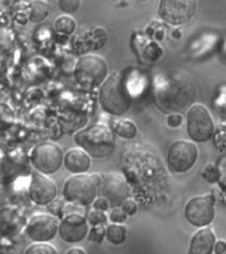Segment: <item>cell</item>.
Wrapping results in <instances>:
<instances>
[{"label":"cell","mask_w":226,"mask_h":254,"mask_svg":"<svg viewBox=\"0 0 226 254\" xmlns=\"http://www.w3.org/2000/svg\"><path fill=\"white\" fill-rule=\"evenodd\" d=\"M73 74L81 86L95 87L106 81L109 77V66L101 56L83 55L75 64Z\"/></svg>","instance_id":"5"},{"label":"cell","mask_w":226,"mask_h":254,"mask_svg":"<svg viewBox=\"0 0 226 254\" xmlns=\"http://www.w3.org/2000/svg\"><path fill=\"white\" fill-rule=\"evenodd\" d=\"M63 166L73 175L87 174L91 167V156L82 148H70L63 156Z\"/></svg>","instance_id":"16"},{"label":"cell","mask_w":226,"mask_h":254,"mask_svg":"<svg viewBox=\"0 0 226 254\" xmlns=\"http://www.w3.org/2000/svg\"><path fill=\"white\" fill-rule=\"evenodd\" d=\"M216 233L210 226L201 228L190 238L188 254H212L216 245Z\"/></svg>","instance_id":"15"},{"label":"cell","mask_w":226,"mask_h":254,"mask_svg":"<svg viewBox=\"0 0 226 254\" xmlns=\"http://www.w3.org/2000/svg\"><path fill=\"white\" fill-rule=\"evenodd\" d=\"M77 23L70 15H61L55 20V29L61 35L70 36L75 32Z\"/></svg>","instance_id":"20"},{"label":"cell","mask_w":226,"mask_h":254,"mask_svg":"<svg viewBox=\"0 0 226 254\" xmlns=\"http://www.w3.org/2000/svg\"><path fill=\"white\" fill-rule=\"evenodd\" d=\"M101 194L110 204V208H120L122 204L130 198V188L123 176L115 172L102 175Z\"/></svg>","instance_id":"12"},{"label":"cell","mask_w":226,"mask_h":254,"mask_svg":"<svg viewBox=\"0 0 226 254\" xmlns=\"http://www.w3.org/2000/svg\"><path fill=\"white\" fill-rule=\"evenodd\" d=\"M214 253L216 254H225L226 253V241L218 240L214 245Z\"/></svg>","instance_id":"31"},{"label":"cell","mask_w":226,"mask_h":254,"mask_svg":"<svg viewBox=\"0 0 226 254\" xmlns=\"http://www.w3.org/2000/svg\"><path fill=\"white\" fill-rule=\"evenodd\" d=\"M102 186V175H73L63 184L62 196L67 202L89 206L97 200Z\"/></svg>","instance_id":"4"},{"label":"cell","mask_w":226,"mask_h":254,"mask_svg":"<svg viewBox=\"0 0 226 254\" xmlns=\"http://www.w3.org/2000/svg\"><path fill=\"white\" fill-rule=\"evenodd\" d=\"M93 208L97 210H101V212H106V210L110 208V204H109V201H107L106 198L102 197V196H98L97 200L93 202Z\"/></svg>","instance_id":"29"},{"label":"cell","mask_w":226,"mask_h":254,"mask_svg":"<svg viewBox=\"0 0 226 254\" xmlns=\"http://www.w3.org/2000/svg\"><path fill=\"white\" fill-rule=\"evenodd\" d=\"M58 226L59 221L57 216L39 213L28 220L25 233L33 242H49L58 234Z\"/></svg>","instance_id":"11"},{"label":"cell","mask_w":226,"mask_h":254,"mask_svg":"<svg viewBox=\"0 0 226 254\" xmlns=\"http://www.w3.org/2000/svg\"><path fill=\"white\" fill-rule=\"evenodd\" d=\"M127 228L123 224H110L106 228L107 241L113 245H120L126 241Z\"/></svg>","instance_id":"19"},{"label":"cell","mask_w":226,"mask_h":254,"mask_svg":"<svg viewBox=\"0 0 226 254\" xmlns=\"http://www.w3.org/2000/svg\"><path fill=\"white\" fill-rule=\"evenodd\" d=\"M89 222L85 214L71 213L61 218L58 236L67 244H78L89 236Z\"/></svg>","instance_id":"13"},{"label":"cell","mask_w":226,"mask_h":254,"mask_svg":"<svg viewBox=\"0 0 226 254\" xmlns=\"http://www.w3.org/2000/svg\"><path fill=\"white\" fill-rule=\"evenodd\" d=\"M127 216L124 212L122 210V208H114V209L111 210L110 214H109V220H110L113 224H122L127 220Z\"/></svg>","instance_id":"27"},{"label":"cell","mask_w":226,"mask_h":254,"mask_svg":"<svg viewBox=\"0 0 226 254\" xmlns=\"http://www.w3.org/2000/svg\"><path fill=\"white\" fill-rule=\"evenodd\" d=\"M29 197L37 205H49L57 197V186L47 175L35 171L29 183Z\"/></svg>","instance_id":"14"},{"label":"cell","mask_w":226,"mask_h":254,"mask_svg":"<svg viewBox=\"0 0 226 254\" xmlns=\"http://www.w3.org/2000/svg\"><path fill=\"white\" fill-rule=\"evenodd\" d=\"M184 216L190 225L196 228H206L216 217L214 200L210 194H200L189 198L184 208Z\"/></svg>","instance_id":"9"},{"label":"cell","mask_w":226,"mask_h":254,"mask_svg":"<svg viewBox=\"0 0 226 254\" xmlns=\"http://www.w3.org/2000/svg\"><path fill=\"white\" fill-rule=\"evenodd\" d=\"M167 123H168V126L176 128V127H178L182 123V117L178 113H176V114H170L168 118H167Z\"/></svg>","instance_id":"30"},{"label":"cell","mask_w":226,"mask_h":254,"mask_svg":"<svg viewBox=\"0 0 226 254\" xmlns=\"http://www.w3.org/2000/svg\"><path fill=\"white\" fill-rule=\"evenodd\" d=\"M154 95L160 110L176 114L193 105L196 87L185 71L173 70L160 77L155 86Z\"/></svg>","instance_id":"1"},{"label":"cell","mask_w":226,"mask_h":254,"mask_svg":"<svg viewBox=\"0 0 226 254\" xmlns=\"http://www.w3.org/2000/svg\"><path fill=\"white\" fill-rule=\"evenodd\" d=\"M225 254H226V253H225Z\"/></svg>","instance_id":"34"},{"label":"cell","mask_w":226,"mask_h":254,"mask_svg":"<svg viewBox=\"0 0 226 254\" xmlns=\"http://www.w3.org/2000/svg\"><path fill=\"white\" fill-rule=\"evenodd\" d=\"M198 159V148L194 142L176 140L167 152L168 170L174 174H184L196 164Z\"/></svg>","instance_id":"8"},{"label":"cell","mask_w":226,"mask_h":254,"mask_svg":"<svg viewBox=\"0 0 226 254\" xmlns=\"http://www.w3.org/2000/svg\"><path fill=\"white\" fill-rule=\"evenodd\" d=\"M186 131L192 142H208L214 134V121L209 110L200 103H193L186 113Z\"/></svg>","instance_id":"7"},{"label":"cell","mask_w":226,"mask_h":254,"mask_svg":"<svg viewBox=\"0 0 226 254\" xmlns=\"http://www.w3.org/2000/svg\"><path fill=\"white\" fill-rule=\"evenodd\" d=\"M196 8L194 0H163L159 3V16L166 23L181 25L196 15Z\"/></svg>","instance_id":"10"},{"label":"cell","mask_w":226,"mask_h":254,"mask_svg":"<svg viewBox=\"0 0 226 254\" xmlns=\"http://www.w3.org/2000/svg\"><path fill=\"white\" fill-rule=\"evenodd\" d=\"M122 210L127 216H134L136 212H138V204L135 202L134 198H127L126 201L122 204Z\"/></svg>","instance_id":"28"},{"label":"cell","mask_w":226,"mask_h":254,"mask_svg":"<svg viewBox=\"0 0 226 254\" xmlns=\"http://www.w3.org/2000/svg\"><path fill=\"white\" fill-rule=\"evenodd\" d=\"M15 119V114L8 105L0 103V131L7 130Z\"/></svg>","instance_id":"23"},{"label":"cell","mask_w":226,"mask_h":254,"mask_svg":"<svg viewBox=\"0 0 226 254\" xmlns=\"http://www.w3.org/2000/svg\"><path fill=\"white\" fill-rule=\"evenodd\" d=\"M65 254H87L86 250L83 249V248H79V246H73L70 249L66 250V253Z\"/></svg>","instance_id":"32"},{"label":"cell","mask_w":226,"mask_h":254,"mask_svg":"<svg viewBox=\"0 0 226 254\" xmlns=\"http://www.w3.org/2000/svg\"><path fill=\"white\" fill-rule=\"evenodd\" d=\"M0 90H1V83H0Z\"/></svg>","instance_id":"33"},{"label":"cell","mask_w":226,"mask_h":254,"mask_svg":"<svg viewBox=\"0 0 226 254\" xmlns=\"http://www.w3.org/2000/svg\"><path fill=\"white\" fill-rule=\"evenodd\" d=\"M75 143L79 148L90 155L91 158H106L114 151L115 139L111 127L95 123L78 131L74 136Z\"/></svg>","instance_id":"3"},{"label":"cell","mask_w":226,"mask_h":254,"mask_svg":"<svg viewBox=\"0 0 226 254\" xmlns=\"http://www.w3.org/2000/svg\"><path fill=\"white\" fill-rule=\"evenodd\" d=\"M89 240L95 244H101L103 241V238L106 237V228L105 225H97L93 226L90 230H89Z\"/></svg>","instance_id":"26"},{"label":"cell","mask_w":226,"mask_h":254,"mask_svg":"<svg viewBox=\"0 0 226 254\" xmlns=\"http://www.w3.org/2000/svg\"><path fill=\"white\" fill-rule=\"evenodd\" d=\"M81 1L79 0H59L58 7L65 15H70L78 11Z\"/></svg>","instance_id":"25"},{"label":"cell","mask_w":226,"mask_h":254,"mask_svg":"<svg viewBox=\"0 0 226 254\" xmlns=\"http://www.w3.org/2000/svg\"><path fill=\"white\" fill-rule=\"evenodd\" d=\"M51 15V4L47 1H31L28 5V17L32 23H43Z\"/></svg>","instance_id":"18"},{"label":"cell","mask_w":226,"mask_h":254,"mask_svg":"<svg viewBox=\"0 0 226 254\" xmlns=\"http://www.w3.org/2000/svg\"><path fill=\"white\" fill-rule=\"evenodd\" d=\"M111 130L120 138L132 139L138 134V127L132 121L126 118H116L111 122Z\"/></svg>","instance_id":"17"},{"label":"cell","mask_w":226,"mask_h":254,"mask_svg":"<svg viewBox=\"0 0 226 254\" xmlns=\"http://www.w3.org/2000/svg\"><path fill=\"white\" fill-rule=\"evenodd\" d=\"M87 222L90 224L91 226H97V225H105L107 221V214L105 212H101V210L93 209L89 210V213L86 214Z\"/></svg>","instance_id":"24"},{"label":"cell","mask_w":226,"mask_h":254,"mask_svg":"<svg viewBox=\"0 0 226 254\" xmlns=\"http://www.w3.org/2000/svg\"><path fill=\"white\" fill-rule=\"evenodd\" d=\"M98 99L103 110L118 118L130 110L132 103L130 90L119 73L110 74L101 85Z\"/></svg>","instance_id":"2"},{"label":"cell","mask_w":226,"mask_h":254,"mask_svg":"<svg viewBox=\"0 0 226 254\" xmlns=\"http://www.w3.org/2000/svg\"><path fill=\"white\" fill-rule=\"evenodd\" d=\"M62 148L53 142H44L36 146L31 152L29 162L37 172L43 175H53L63 166Z\"/></svg>","instance_id":"6"},{"label":"cell","mask_w":226,"mask_h":254,"mask_svg":"<svg viewBox=\"0 0 226 254\" xmlns=\"http://www.w3.org/2000/svg\"><path fill=\"white\" fill-rule=\"evenodd\" d=\"M24 254H59L55 246L48 242H35L25 249Z\"/></svg>","instance_id":"22"},{"label":"cell","mask_w":226,"mask_h":254,"mask_svg":"<svg viewBox=\"0 0 226 254\" xmlns=\"http://www.w3.org/2000/svg\"><path fill=\"white\" fill-rule=\"evenodd\" d=\"M87 41H89V49L90 48L101 49L109 41V36H107V32L103 28H94L90 33H87Z\"/></svg>","instance_id":"21"}]
</instances>
